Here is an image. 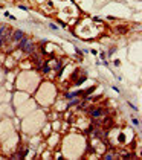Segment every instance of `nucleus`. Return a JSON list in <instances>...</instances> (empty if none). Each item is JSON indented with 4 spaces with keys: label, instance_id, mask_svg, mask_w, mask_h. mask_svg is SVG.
Instances as JSON below:
<instances>
[{
    "label": "nucleus",
    "instance_id": "1",
    "mask_svg": "<svg viewBox=\"0 0 142 160\" xmlns=\"http://www.w3.org/2000/svg\"><path fill=\"white\" fill-rule=\"evenodd\" d=\"M20 49H23L25 52L31 53L32 50H34V46H32V43H31V41H28V40H25V38H21V43H20Z\"/></svg>",
    "mask_w": 142,
    "mask_h": 160
},
{
    "label": "nucleus",
    "instance_id": "2",
    "mask_svg": "<svg viewBox=\"0 0 142 160\" xmlns=\"http://www.w3.org/2000/svg\"><path fill=\"white\" fill-rule=\"evenodd\" d=\"M90 115L93 117H99V116L104 115V110H90Z\"/></svg>",
    "mask_w": 142,
    "mask_h": 160
},
{
    "label": "nucleus",
    "instance_id": "3",
    "mask_svg": "<svg viewBox=\"0 0 142 160\" xmlns=\"http://www.w3.org/2000/svg\"><path fill=\"white\" fill-rule=\"evenodd\" d=\"M21 38H23V32H21V31H15V32H14V40H21Z\"/></svg>",
    "mask_w": 142,
    "mask_h": 160
}]
</instances>
